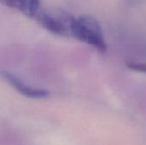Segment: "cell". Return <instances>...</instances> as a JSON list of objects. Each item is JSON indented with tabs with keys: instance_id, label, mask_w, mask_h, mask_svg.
<instances>
[{
	"instance_id": "cell-1",
	"label": "cell",
	"mask_w": 146,
	"mask_h": 145,
	"mask_svg": "<svg viewBox=\"0 0 146 145\" xmlns=\"http://www.w3.org/2000/svg\"><path fill=\"white\" fill-rule=\"evenodd\" d=\"M72 37L86 43L98 51H107V44L99 22L92 16L80 15L74 18L72 27Z\"/></svg>"
},
{
	"instance_id": "cell-2",
	"label": "cell",
	"mask_w": 146,
	"mask_h": 145,
	"mask_svg": "<svg viewBox=\"0 0 146 145\" xmlns=\"http://www.w3.org/2000/svg\"><path fill=\"white\" fill-rule=\"evenodd\" d=\"M74 18L71 14L61 9H42L35 21L52 34L68 38L72 37Z\"/></svg>"
},
{
	"instance_id": "cell-3",
	"label": "cell",
	"mask_w": 146,
	"mask_h": 145,
	"mask_svg": "<svg viewBox=\"0 0 146 145\" xmlns=\"http://www.w3.org/2000/svg\"><path fill=\"white\" fill-rule=\"evenodd\" d=\"M2 75L3 79L14 88L16 91L26 97L33 98V99H41L46 98L50 96V92L46 90L33 88L27 84H25L22 80L18 79L15 75L10 73L7 71H2Z\"/></svg>"
},
{
	"instance_id": "cell-4",
	"label": "cell",
	"mask_w": 146,
	"mask_h": 145,
	"mask_svg": "<svg viewBox=\"0 0 146 145\" xmlns=\"http://www.w3.org/2000/svg\"><path fill=\"white\" fill-rule=\"evenodd\" d=\"M16 9L25 16L35 20L43 8L41 0H19Z\"/></svg>"
},
{
	"instance_id": "cell-5",
	"label": "cell",
	"mask_w": 146,
	"mask_h": 145,
	"mask_svg": "<svg viewBox=\"0 0 146 145\" xmlns=\"http://www.w3.org/2000/svg\"><path fill=\"white\" fill-rule=\"evenodd\" d=\"M126 65L128 68H130L132 70L146 73V64L145 63L136 62H127Z\"/></svg>"
},
{
	"instance_id": "cell-6",
	"label": "cell",
	"mask_w": 146,
	"mask_h": 145,
	"mask_svg": "<svg viewBox=\"0 0 146 145\" xmlns=\"http://www.w3.org/2000/svg\"><path fill=\"white\" fill-rule=\"evenodd\" d=\"M18 1L19 0H1L2 3L4 4L5 6H8L9 8H15V9H16Z\"/></svg>"
}]
</instances>
